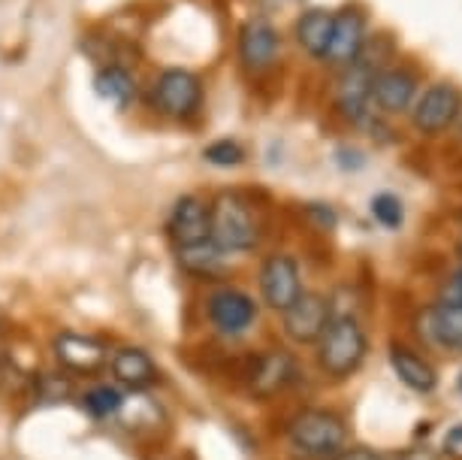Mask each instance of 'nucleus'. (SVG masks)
<instances>
[{"label": "nucleus", "mask_w": 462, "mask_h": 460, "mask_svg": "<svg viewBox=\"0 0 462 460\" xmlns=\"http://www.w3.org/2000/svg\"><path fill=\"white\" fill-rule=\"evenodd\" d=\"M287 446L300 460H333L345 448L347 427L329 409H302L287 421Z\"/></svg>", "instance_id": "nucleus-1"}, {"label": "nucleus", "mask_w": 462, "mask_h": 460, "mask_svg": "<svg viewBox=\"0 0 462 460\" xmlns=\"http://www.w3.org/2000/svg\"><path fill=\"white\" fill-rule=\"evenodd\" d=\"M208 221H212V242H217L226 255L257 249L260 221L251 203L236 191H221L208 203Z\"/></svg>", "instance_id": "nucleus-2"}, {"label": "nucleus", "mask_w": 462, "mask_h": 460, "mask_svg": "<svg viewBox=\"0 0 462 460\" xmlns=\"http://www.w3.org/2000/svg\"><path fill=\"white\" fill-rule=\"evenodd\" d=\"M318 345V367L327 372L329 379H347L363 367L365 352H369V340L360 321L351 315H333L327 324L324 336Z\"/></svg>", "instance_id": "nucleus-3"}, {"label": "nucleus", "mask_w": 462, "mask_h": 460, "mask_svg": "<svg viewBox=\"0 0 462 460\" xmlns=\"http://www.w3.org/2000/svg\"><path fill=\"white\" fill-rule=\"evenodd\" d=\"M51 361L60 372L67 376H82L94 379L109 367L112 345L94 333H79V331H58L49 343Z\"/></svg>", "instance_id": "nucleus-4"}, {"label": "nucleus", "mask_w": 462, "mask_h": 460, "mask_svg": "<svg viewBox=\"0 0 462 460\" xmlns=\"http://www.w3.org/2000/svg\"><path fill=\"white\" fill-rule=\"evenodd\" d=\"M152 103L154 109L170 118H190L197 116L199 103H203V82L190 70L170 67L163 70L152 85Z\"/></svg>", "instance_id": "nucleus-5"}, {"label": "nucleus", "mask_w": 462, "mask_h": 460, "mask_svg": "<svg viewBox=\"0 0 462 460\" xmlns=\"http://www.w3.org/2000/svg\"><path fill=\"white\" fill-rule=\"evenodd\" d=\"M333 321V303L324 294L302 291L291 306L282 312L284 336L296 345H315Z\"/></svg>", "instance_id": "nucleus-6"}, {"label": "nucleus", "mask_w": 462, "mask_h": 460, "mask_svg": "<svg viewBox=\"0 0 462 460\" xmlns=\"http://www.w3.org/2000/svg\"><path fill=\"white\" fill-rule=\"evenodd\" d=\"M206 318L221 336H242L257 321V303L239 288H215L206 300Z\"/></svg>", "instance_id": "nucleus-7"}, {"label": "nucleus", "mask_w": 462, "mask_h": 460, "mask_svg": "<svg viewBox=\"0 0 462 460\" xmlns=\"http://www.w3.org/2000/svg\"><path fill=\"white\" fill-rule=\"evenodd\" d=\"M109 376L118 388H125L127 394H145V390L158 388L163 379V370L158 361L152 358L139 345H118L109 354Z\"/></svg>", "instance_id": "nucleus-8"}, {"label": "nucleus", "mask_w": 462, "mask_h": 460, "mask_svg": "<svg viewBox=\"0 0 462 460\" xmlns=\"http://www.w3.org/2000/svg\"><path fill=\"white\" fill-rule=\"evenodd\" d=\"M257 282H260V297H263L266 306L275 312H284L302 294L300 264H296L291 255H284V251L269 255L263 260Z\"/></svg>", "instance_id": "nucleus-9"}, {"label": "nucleus", "mask_w": 462, "mask_h": 460, "mask_svg": "<svg viewBox=\"0 0 462 460\" xmlns=\"http://www.w3.org/2000/svg\"><path fill=\"white\" fill-rule=\"evenodd\" d=\"M459 112H462L459 89L457 85L439 82V85H432V89H426L423 98L414 103L411 121L420 134L435 136V134H441V130H448L453 121L459 118Z\"/></svg>", "instance_id": "nucleus-10"}, {"label": "nucleus", "mask_w": 462, "mask_h": 460, "mask_svg": "<svg viewBox=\"0 0 462 460\" xmlns=\"http://www.w3.org/2000/svg\"><path fill=\"white\" fill-rule=\"evenodd\" d=\"M167 233L172 246H194V242L212 239V221H208V203L197 194H181L167 215Z\"/></svg>", "instance_id": "nucleus-11"}, {"label": "nucleus", "mask_w": 462, "mask_h": 460, "mask_svg": "<svg viewBox=\"0 0 462 460\" xmlns=\"http://www.w3.org/2000/svg\"><path fill=\"white\" fill-rule=\"evenodd\" d=\"M300 370H296V361L287 352H263L251 367L248 385L251 394L260 397V400H269L275 394H284L287 388L293 385Z\"/></svg>", "instance_id": "nucleus-12"}, {"label": "nucleus", "mask_w": 462, "mask_h": 460, "mask_svg": "<svg viewBox=\"0 0 462 460\" xmlns=\"http://www.w3.org/2000/svg\"><path fill=\"white\" fill-rule=\"evenodd\" d=\"M282 40L266 19H251L239 31V58L251 73H263L275 64Z\"/></svg>", "instance_id": "nucleus-13"}, {"label": "nucleus", "mask_w": 462, "mask_h": 460, "mask_svg": "<svg viewBox=\"0 0 462 460\" xmlns=\"http://www.w3.org/2000/svg\"><path fill=\"white\" fill-rule=\"evenodd\" d=\"M365 46V22L363 15L356 10H342L336 13L333 19V37H329V49L324 61L336 67H347L354 64L356 55L363 52Z\"/></svg>", "instance_id": "nucleus-14"}, {"label": "nucleus", "mask_w": 462, "mask_h": 460, "mask_svg": "<svg viewBox=\"0 0 462 460\" xmlns=\"http://www.w3.org/2000/svg\"><path fill=\"white\" fill-rule=\"evenodd\" d=\"M417 324H420V333L426 340H432L448 352H462V306L441 300L435 306L423 309Z\"/></svg>", "instance_id": "nucleus-15"}, {"label": "nucleus", "mask_w": 462, "mask_h": 460, "mask_svg": "<svg viewBox=\"0 0 462 460\" xmlns=\"http://www.w3.org/2000/svg\"><path fill=\"white\" fill-rule=\"evenodd\" d=\"M417 91V80L408 70H378L372 80L369 100L378 112H405L411 107Z\"/></svg>", "instance_id": "nucleus-16"}, {"label": "nucleus", "mask_w": 462, "mask_h": 460, "mask_svg": "<svg viewBox=\"0 0 462 460\" xmlns=\"http://www.w3.org/2000/svg\"><path fill=\"white\" fill-rule=\"evenodd\" d=\"M226 251L212 239L194 242V246H179L176 249V260L179 267L188 276H197V279H217L226 270Z\"/></svg>", "instance_id": "nucleus-17"}, {"label": "nucleus", "mask_w": 462, "mask_h": 460, "mask_svg": "<svg viewBox=\"0 0 462 460\" xmlns=\"http://www.w3.org/2000/svg\"><path fill=\"white\" fill-rule=\"evenodd\" d=\"M390 367H393L399 381L417 390V394H430V390L439 385V376H435L432 363L423 361L420 354H414L411 349H405V345H393V349H390Z\"/></svg>", "instance_id": "nucleus-18"}, {"label": "nucleus", "mask_w": 462, "mask_h": 460, "mask_svg": "<svg viewBox=\"0 0 462 460\" xmlns=\"http://www.w3.org/2000/svg\"><path fill=\"white\" fill-rule=\"evenodd\" d=\"M333 19L336 13L329 10H305L296 22V40L300 46L309 52L311 58H320L324 61L327 49H329V37H333Z\"/></svg>", "instance_id": "nucleus-19"}, {"label": "nucleus", "mask_w": 462, "mask_h": 460, "mask_svg": "<svg viewBox=\"0 0 462 460\" xmlns=\"http://www.w3.org/2000/svg\"><path fill=\"white\" fill-rule=\"evenodd\" d=\"M94 91H97V98L112 103L116 109H127L130 100L136 98V80L127 67L106 64L103 70H97V76H94Z\"/></svg>", "instance_id": "nucleus-20"}, {"label": "nucleus", "mask_w": 462, "mask_h": 460, "mask_svg": "<svg viewBox=\"0 0 462 460\" xmlns=\"http://www.w3.org/2000/svg\"><path fill=\"white\" fill-rule=\"evenodd\" d=\"M79 403H82V409L91 415V418L109 421V418H118V415L125 412L127 394H125V388L116 385V381H97V385L82 390Z\"/></svg>", "instance_id": "nucleus-21"}, {"label": "nucleus", "mask_w": 462, "mask_h": 460, "mask_svg": "<svg viewBox=\"0 0 462 460\" xmlns=\"http://www.w3.org/2000/svg\"><path fill=\"white\" fill-rule=\"evenodd\" d=\"M203 158L212 167H239L245 161V149L236 140H215L203 149Z\"/></svg>", "instance_id": "nucleus-22"}, {"label": "nucleus", "mask_w": 462, "mask_h": 460, "mask_svg": "<svg viewBox=\"0 0 462 460\" xmlns=\"http://www.w3.org/2000/svg\"><path fill=\"white\" fill-rule=\"evenodd\" d=\"M372 215H374V221L383 224L387 230H396L399 224H402V219H405L402 201H399V197H393V194L372 197Z\"/></svg>", "instance_id": "nucleus-23"}, {"label": "nucleus", "mask_w": 462, "mask_h": 460, "mask_svg": "<svg viewBox=\"0 0 462 460\" xmlns=\"http://www.w3.org/2000/svg\"><path fill=\"white\" fill-rule=\"evenodd\" d=\"M444 451H448L450 457L462 460V424H457V427H450L444 433Z\"/></svg>", "instance_id": "nucleus-24"}, {"label": "nucleus", "mask_w": 462, "mask_h": 460, "mask_svg": "<svg viewBox=\"0 0 462 460\" xmlns=\"http://www.w3.org/2000/svg\"><path fill=\"white\" fill-rule=\"evenodd\" d=\"M333 460H383L378 451H372V448H363V446H354V448H342Z\"/></svg>", "instance_id": "nucleus-25"}, {"label": "nucleus", "mask_w": 462, "mask_h": 460, "mask_svg": "<svg viewBox=\"0 0 462 460\" xmlns=\"http://www.w3.org/2000/svg\"><path fill=\"white\" fill-rule=\"evenodd\" d=\"M309 215H311V219H315L324 230L336 228V212L329 210V206H318V203H311V206H309Z\"/></svg>", "instance_id": "nucleus-26"}, {"label": "nucleus", "mask_w": 462, "mask_h": 460, "mask_svg": "<svg viewBox=\"0 0 462 460\" xmlns=\"http://www.w3.org/2000/svg\"><path fill=\"white\" fill-rule=\"evenodd\" d=\"M444 303H453V306H462V270L453 276L444 288Z\"/></svg>", "instance_id": "nucleus-27"}, {"label": "nucleus", "mask_w": 462, "mask_h": 460, "mask_svg": "<svg viewBox=\"0 0 462 460\" xmlns=\"http://www.w3.org/2000/svg\"><path fill=\"white\" fill-rule=\"evenodd\" d=\"M10 361V331H6V324L0 321V367Z\"/></svg>", "instance_id": "nucleus-28"}, {"label": "nucleus", "mask_w": 462, "mask_h": 460, "mask_svg": "<svg viewBox=\"0 0 462 460\" xmlns=\"http://www.w3.org/2000/svg\"><path fill=\"white\" fill-rule=\"evenodd\" d=\"M459 390H462V372H459Z\"/></svg>", "instance_id": "nucleus-29"}]
</instances>
